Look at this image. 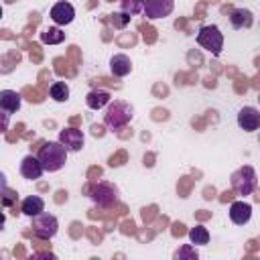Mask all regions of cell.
<instances>
[{"instance_id":"obj_20","label":"cell","mask_w":260,"mask_h":260,"mask_svg":"<svg viewBox=\"0 0 260 260\" xmlns=\"http://www.w3.org/2000/svg\"><path fill=\"white\" fill-rule=\"evenodd\" d=\"M49 95L55 102H67L69 100V85L65 81H53L49 87Z\"/></svg>"},{"instance_id":"obj_13","label":"cell","mask_w":260,"mask_h":260,"mask_svg":"<svg viewBox=\"0 0 260 260\" xmlns=\"http://www.w3.org/2000/svg\"><path fill=\"white\" fill-rule=\"evenodd\" d=\"M20 104H22V98H20L18 91H14V89H2L0 91V108L6 110L8 114L18 112Z\"/></svg>"},{"instance_id":"obj_21","label":"cell","mask_w":260,"mask_h":260,"mask_svg":"<svg viewBox=\"0 0 260 260\" xmlns=\"http://www.w3.org/2000/svg\"><path fill=\"white\" fill-rule=\"evenodd\" d=\"M197 250H195V246H191V244H185V246H181L175 254H173V258L175 260H197Z\"/></svg>"},{"instance_id":"obj_17","label":"cell","mask_w":260,"mask_h":260,"mask_svg":"<svg viewBox=\"0 0 260 260\" xmlns=\"http://www.w3.org/2000/svg\"><path fill=\"white\" fill-rule=\"evenodd\" d=\"M230 22L234 28H250L254 18H252V12L248 8H236L230 14Z\"/></svg>"},{"instance_id":"obj_4","label":"cell","mask_w":260,"mask_h":260,"mask_svg":"<svg viewBox=\"0 0 260 260\" xmlns=\"http://www.w3.org/2000/svg\"><path fill=\"white\" fill-rule=\"evenodd\" d=\"M256 183H258V177L254 167L250 165H244L232 173V187L238 195H250L256 189Z\"/></svg>"},{"instance_id":"obj_27","label":"cell","mask_w":260,"mask_h":260,"mask_svg":"<svg viewBox=\"0 0 260 260\" xmlns=\"http://www.w3.org/2000/svg\"><path fill=\"white\" fill-rule=\"evenodd\" d=\"M0 18H2V6H0Z\"/></svg>"},{"instance_id":"obj_24","label":"cell","mask_w":260,"mask_h":260,"mask_svg":"<svg viewBox=\"0 0 260 260\" xmlns=\"http://www.w3.org/2000/svg\"><path fill=\"white\" fill-rule=\"evenodd\" d=\"M8 126H10V114L0 108V134H4L8 130Z\"/></svg>"},{"instance_id":"obj_2","label":"cell","mask_w":260,"mask_h":260,"mask_svg":"<svg viewBox=\"0 0 260 260\" xmlns=\"http://www.w3.org/2000/svg\"><path fill=\"white\" fill-rule=\"evenodd\" d=\"M132 116H134V108L128 102H124V100H114L112 102L110 100L108 110L104 114V124L110 130H120L132 120Z\"/></svg>"},{"instance_id":"obj_10","label":"cell","mask_w":260,"mask_h":260,"mask_svg":"<svg viewBox=\"0 0 260 260\" xmlns=\"http://www.w3.org/2000/svg\"><path fill=\"white\" fill-rule=\"evenodd\" d=\"M238 126L246 132H254L260 126V112L254 106H244L238 112Z\"/></svg>"},{"instance_id":"obj_12","label":"cell","mask_w":260,"mask_h":260,"mask_svg":"<svg viewBox=\"0 0 260 260\" xmlns=\"http://www.w3.org/2000/svg\"><path fill=\"white\" fill-rule=\"evenodd\" d=\"M43 173H45V169H43V165H41V160H39L37 156L28 154V156L22 158V162H20V175H22L24 179L35 181V179H39Z\"/></svg>"},{"instance_id":"obj_18","label":"cell","mask_w":260,"mask_h":260,"mask_svg":"<svg viewBox=\"0 0 260 260\" xmlns=\"http://www.w3.org/2000/svg\"><path fill=\"white\" fill-rule=\"evenodd\" d=\"M63 41H65V32L59 26H49L41 32V43L45 45H59Z\"/></svg>"},{"instance_id":"obj_16","label":"cell","mask_w":260,"mask_h":260,"mask_svg":"<svg viewBox=\"0 0 260 260\" xmlns=\"http://www.w3.org/2000/svg\"><path fill=\"white\" fill-rule=\"evenodd\" d=\"M110 91H106V89H91L87 95H85V104H87V108H91V110H102V108H106L108 104H110Z\"/></svg>"},{"instance_id":"obj_9","label":"cell","mask_w":260,"mask_h":260,"mask_svg":"<svg viewBox=\"0 0 260 260\" xmlns=\"http://www.w3.org/2000/svg\"><path fill=\"white\" fill-rule=\"evenodd\" d=\"M51 18H53V22H55L57 26L71 24L73 18H75V8H73V4H69V2H65V0L53 4V8H51Z\"/></svg>"},{"instance_id":"obj_8","label":"cell","mask_w":260,"mask_h":260,"mask_svg":"<svg viewBox=\"0 0 260 260\" xmlns=\"http://www.w3.org/2000/svg\"><path fill=\"white\" fill-rule=\"evenodd\" d=\"M59 142L67 148V152H79L85 144V136L77 128H65L59 132Z\"/></svg>"},{"instance_id":"obj_3","label":"cell","mask_w":260,"mask_h":260,"mask_svg":"<svg viewBox=\"0 0 260 260\" xmlns=\"http://www.w3.org/2000/svg\"><path fill=\"white\" fill-rule=\"evenodd\" d=\"M197 43L207 53L217 57V55H221V49H223V35L215 24H203L197 32Z\"/></svg>"},{"instance_id":"obj_6","label":"cell","mask_w":260,"mask_h":260,"mask_svg":"<svg viewBox=\"0 0 260 260\" xmlns=\"http://www.w3.org/2000/svg\"><path fill=\"white\" fill-rule=\"evenodd\" d=\"M89 197H91V201H93L95 205H100V207H110V205H114L116 199H118V189H116L112 183L100 181V183L91 185Z\"/></svg>"},{"instance_id":"obj_15","label":"cell","mask_w":260,"mask_h":260,"mask_svg":"<svg viewBox=\"0 0 260 260\" xmlns=\"http://www.w3.org/2000/svg\"><path fill=\"white\" fill-rule=\"evenodd\" d=\"M20 211H22L24 215H28V217H35V215L43 213V211H45V201H43V197H39V195H28V197H24L22 203H20Z\"/></svg>"},{"instance_id":"obj_7","label":"cell","mask_w":260,"mask_h":260,"mask_svg":"<svg viewBox=\"0 0 260 260\" xmlns=\"http://www.w3.org/2000/svg\"><path fill=\"white\" fill-rule=\"evenodd\" d=\"M173 8H175V0H142V12L152 20L169 16Z\"/></svg>"},{"instance_id":"obj_23","label":"cell","mask_w":260,"mask_h":260,"mask_svg":"<svg viewBox=\"0 0 260 260\" xmlns=\"http://www.w3.org/2000/svg\"><path fill=\"white\" fill-rule=\"evenodd\" d=\"M110 22L116 28H124L130 22V14H126V12H114V14H110Z\"/></svg>"},{"instance_id":"obj_19","label":"cell","mask_w":260,"mask_h":260,"mask_svg":"<svg viewBox=\"0 0 260 260\" xmlns=\"http://www.w3.org/2000/svg\"><path fill=\"white\" fill-rule=\"evenodd\" d=\"M187 236H189V242H191L193 246H205V244L209 242V232H207V228L201 225V223H197L195 228H191Z\"/></svg>"},{"instance_id":"obj_11","label":"cell","mask_w":260,"mask_h":260,"mask_svg":"<svg viewBox=\"0 0 260 260\" xmlns=\"http://www.w3.org/2000/svg\"><path fill=\"white\" fill-rule=\"evenodd\" d=\"M252 217V205L246 203V201H234L230 205V219L236 223V225H244L248 223Z\"/></svg>"},{"instance_id":"obj_26","label":"cell","mask_w":260,"mask_h":260,"mask_svg":"<svg viewBox=\"0 0 260 260\" xmlns=\"http://www.w3.org/2000/svg\"><path fill=\"white\" fill-rule=\"evenodd\" d=\"M4 223H6V215L0 211V230H4Z\"/></svg>"},{"instance_id":"obj_22","label":"cell","mask_w":260,"mask_h":260,"mask_svg":"<svg viewBox=\"0 0 260 260\" xmlns=\"http://www.w3.org/2000/svg\"><path fill=\"white\" fill-rule=\"evenodd\" d=\"M120 8H122V12L134 16V14L142 12V0H120Z\"/></svg>"},{"instance_id":"obj_5","label":"cell","mask_w":260,"mask_h":260,"mask_svg":"<svg viewBox=\"0 0 260 260\" xmlns=\"http://www.w3.org/2000/svg\"><path fill=\"white\" fill-rule=\"evenodd\" d=\"M59 232V221L53 213H39L32 217V234L41 240H51Z\"/></svg>"},{"instance_id":"obj_14","label":"cell","mask_w":260,"mask_h":260,"mask_svg":"<svg viewBox=\"0 0 260 260\" xmlns=\"http://www.w3.org/2000/svg\"><path fill=\"white\" fill-rule=\"evenodd\" d=\"M110 71L116 75V77H126L130 71H132V61L128 55L124 53H118L110 59Z\"/></svg>"},{"instance_id":"obj_25","label":"cell","mask_w":260,"mask_h":260,"mask_svg":"<svg viewBox=\"0 0 260 260\" xmlns=\"http://www.w3.org/2000/svg\"><path fill=\"white\" fill-rule=\"evenodd\" d=\"M8 189V181H6V175L0 171V197L4 195V191Z\"/></svg>"},{"instance_id":"obj_1","label":"cell","mask_w":260,"mask_h":260,"mask_svg":"<svg viewBox=\"0 0 260 260\" xmlns=\"http://www.w3.org/2000/svg\"><path fill=\"white\" fill-rule=\"evenodd\" d=\"M37 158L41 160V165L47 173H55V171L63 169V165L67 162V148L59 140H49L41 146Z\"/></svg>"}]
</instances>
